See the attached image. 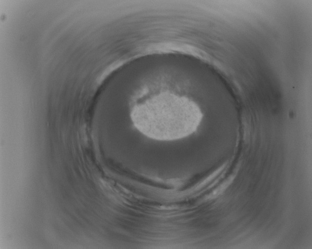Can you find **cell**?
Listing matches in <instances>:
<instances>
[{"instance_id": "1", "label": "cell", "mask_w": 312, "mask_h": 249, "mask_svg": "<svg viewBox=\"0 0 312 249\" xmlns=\"http://www.w3.org/2000/svg\"><path fill=\"white\" fill-rule=\"evenodd\" d=\"M202 113L193 101L171 93H162L135 107L131 118L136 127L158 140H173L194 132Z\"/></svg>"}]
</instances>
